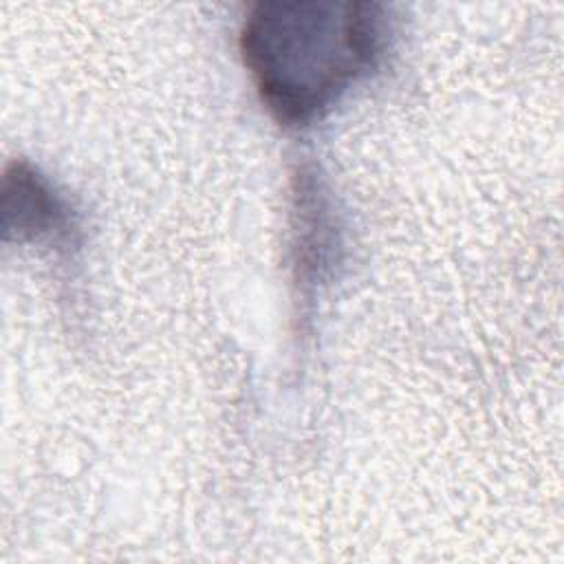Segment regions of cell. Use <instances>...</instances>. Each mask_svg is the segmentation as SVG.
Wrapping results in <instances>:
<instances>
[{
	"label": "cell",
	"mask_w": 564,
	"mask_h": 564,
	"mask_svg": "<svg viewBox=\"0 0 564 564\" xmlns=\"http://www.w3.org/2000/svg\"><path fill=\"white\" fill-rule=\"evenodd\" d=\"M238 44L269 112L284 126H308L379 64L386 13L377 2H260Z\"/></svg>",
	"instance_id": "cell-1"
},
{
	"label": "cell",
	"mask_w": 564,
	"mask_h": 564,
	"mask_svg": "<svg viewBox=\"0 0 564 564\" xmlns=\"http://www.w3.org/2000/svg\"><path fill=\"white\" fill-rule=\"evenodd\" d=\"M2 229L7 238L66 242L75 223L53 185L29 163L18 161L4 170L2 178Z\"/></svg>",
	"instance_id": "cell-2"
}]
</instances>
